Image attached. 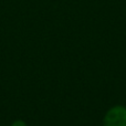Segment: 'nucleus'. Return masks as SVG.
I'll return each instance as SVG.
<instances>
[{
    "instance_id": "obj_1",
    "label": "nucleus",
    "mask_w": 126,
    "mask_h": 126,
    "mask_svg": "<svg viewBox=\"0 0 126 126\" xmlns=\"http://www.w3.org/2000/svg\"><path fill=\"white\" fill-rule=\"evenodd\" d=\"M103 126H126V106L115 105L105 113Z\"/></svg>"
},
{
    "instance_id": "obj_2",
    "label": "nucleus",
    "mask_w": 126,
    "mask_h": 126,
    "mask_svg": "<svg viewBox=\"0 0 126 126\" xmlns=\"http://www.w3.org/2000/svg\"><path fill=\"white\" fill-rule=\"evenodd\" d=\"M11 126H28L27 123L23 120H16L15 122L11 124Z\"/></svg>"
}]
</instances>
